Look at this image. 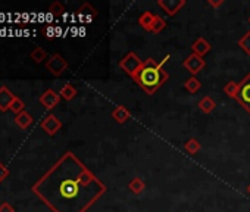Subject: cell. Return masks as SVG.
I'll return each mask as SVG.
<instances>
[{
	"instance_id": "5b68a950",
	"label": "cell",
	"mask_w": 250,
	"mask_h": 212,
	"mask_svg": "<svg viewBox=\"0 0 250 212\" xmlns=\"http://www.w3.org/2000/svg\"><path fill=\"white\" fill-rule=\"evenodd\" d=\"M46 68L47 71L55 75V77H61L66 69H68V62L66 59L61 55V53H53L52 56H49V59L46 61Z\"/></svg>"
},
{
	"instance_id": "9a60e30c",
	"label": "cell",
	"mask_w": 250,
	"mask_h": 212,
	"mask_svg": "<svg viewBox=\"0 0 250 212\" xmlns=\"http://www.w3.org/2000/svg\"><path fill=\"white\" fill-rule=\"evenodd\" d=\"M197 106L203 114H212L216 108V102L210 96H205L199 100Z\"/></svg>"
},
{
	"instance_id": "603a6c76",
	"label": "cell",
	"mask_w": 250,
	"mask_h": 212,
	"mask_svg": "<svg viewBox=\"0 0 250 212\" xmlns=\"http://www.w3.org/2000/svg\"><path fill=\"white\" fill-rule=\"evenodd\" d=\"M238 87H240V83H235V81H229L225 87H224V91L228 97L234 99L237 97V93H238Z\"/></svg>"
},
{
	"instance_id": "4dcf8cb0",
	"label": "cell",
	"mask_w": 250,
	"mask_h": 212,
	"mask_svg": "<svg viewBox=\"0 0 250 212\" xmlns=\"http://www.w3.org/2000/svg\"><path fill=\"white\" fill-rule=\"evenodd\" d=\"M246 191H247V194H249V196H250V184H249V186H247V189H246Z\"/></svg>"
},
{
	"instance_id": "277c9868",
	"label": "cell",
	"mask_w": 250,
	"mask_h": 212,
	"mask_svg": "<svg viewBox=\"0 0 250 212\" xmlns=\"http://www.w3.org/2000/svg\"><path fill=\"white\" fill-rule=\"evenodd\" d=\"M235 100L240 103V106L247 114H250V72L240 81Z\"/></svg>"
},
{
	"instance_id": "484cf974",
	"label": "cell",
	"mask_w": 250,
	"mask_h": 212,
	"mask_svg": "<svg viewBox=\"0 0 250 212\" xmlns=\"http://www.w3.org/2000/svg\"><path fill=\"white\" fill-rule=\"evenodd\" d=\"M24 109H25V103H24V100H21L20 97H15V100H14L12 105H11V111L15 112V114L18 115V114L24 112Z\"/></svg>"
},
{
	"instance_id": "6da1fadb",
	"label": "cell",
	"mask_w": 250,
	"mask_h": 212,
	"mask_svg": "<svg viewBox=\"0 0 250 212\" xmlns=\"http://www.w3.org/2000/svg\"><path fill=\"white\" fill-rule=\"evenodd\" d=\"M106 190V184L72 152L63 153L31 187L52 212H87Z\"/></svg>"
},
{
	"instance_id": "3957f363",
	"label": "cell",
	"mask_w": 250,
	"mask_h": 212,
	"mask_svg": "<svg viewBox=\"0 0 250 212\" xmlns=\"http://www.w3.org/2000/svg\"><path fill=\"white\" fill-rule=\"evenodd\" d=\"M145 62L139 58L137 53L134 52H130L125 55L121 61H119V68L127 74L128 77H131L133 80L137 77V74L140 72V69L143 68Z\"/></svg>"
},
{
	"instance_id": "9c48e42d",
	"label": "cell",
	"mask_w": 250,
	"mask_h": 212,
	"mask_svg": "<svg viewBox=\"0 0 250 212\" xmlns=\"http://www.w3.org/2000/svg\"><path fill=\"white\" fill-rule=\"evenodd\" d=\"M40 126H42V128H43L49 136H55V134L62 128L61 120H59L56 115H53V114H49V115L40 123Z\"/></svg>"
},
{
	"instance_id": "5bb4252c",
	"label": "cell",
	"mask_w": 250,
	"mask_h": 212,
	"mask_svg": "<svg viewBox=\"0 0 250 212\" xmlns=\"http://www.w3.org/2000/svg\"><path fill=\"white\" fill-rule=\"evenodd\" d=\"M155 17H156V15H155L153 12H150V11L143 12V14L139 17V25H140L145 31L152 33V25H153Z\"/></svg>"
},
{
	"instance_id": "ac0fdd59",
	"label": "cell",
	"mask_w": 250,
	"mask_h": 212,
	"mask_svg": "<svg viewBox=\"0 0 250 212\" xmlns=\"http://www.w3.org/2000/svg\"><path fill=\"white\" fill-rule=\"evenodd\" d=\"M202 87V83L197 80V77H190L184 81V90L188 91L190 94H194L200 90Z\"/></svg>"
},
{
	"instance_id": "e0dca14e",
	"label": "cell",
	"mask_w": 250,
	"mask_h": 212,
	"mask_svg": "<svg viewBox=\"0 0 250 212\" xmlns=\"http://www.w3.org/2000/svg\"><path fill=\"white\" fill-rule=\"evenodd\" d=\"M128 189L131 193L134 194H142L146 189V183L140 178V177H134L130 183H128Z\"/></svg>"
},
{
	"instance_id": "83f0119b",
	"label": "cell",
	"mask_w": 250,
	"mask_h": 212,
	"mask_svg": "<svg viewBox=\"0 0 250 212\" xmlns=\"http://www.w3.org/2000/svg\"><path fill=\"white\" fill-rule=\"evenodd\" d=\"M0 212H15V208L8 202H2L0 203Z\"/></svg>"
},
{
	"instance_id": "4fadbf2b",
	"label": "cell",
	"mask_w": 250,
	"mask_h": 212,
	"mask_svg": "<svg viewBox=\"0 0 250 212\" xmlns=\"http://www.w3.org/2000/svg\"><path fill=\"white\" fill-rule=\"evenodd\" d=\"M78 17L81 18V20H84V21H93L97 15H99V12H97V9H94L90 3H84L78 11Z\"/></svg>"
},
{
	"instance_id": "8992f818",
	"label": "cell",
	"mask_w": 250,
	"mask_h": 212,
	"mask_svg": "<svg viewBox=\"0 0 250 212\" xmlns=\"http://www.w3.org/2000/svg\"><path fill=\"white\" fill-rule=\"evenodd\" d=\"M183 66L191 74V77H196L199 72H202V69L206 66V61L194 53H191L190 56H187L183 62Z\"/></svg>"
},
{
	"instance_id": "cb8c5ba5",
	"label": "cell",
	"mask_w": 250,
	"mask_h": 212,
	"mask_svg": "<svg viewBox=\"0 0 250 212\" xmlns=\"http://www.w3.org/2000/svg\"><path fill=\"white\" fill-rule=\"evenodd\" d=\"M165 28H167V21H165L162 17L156 15V17H155V21H153V25H152V33L159 34V33H162Z\"/></svg>"
},
{
	"instance_id": "30bf717a",
	"label": "cell",
	"mask_w": 250,
	"mask_h": 212,
	"mask_svg": "<svg viewBox=\"0 0 250 212\" xmlns=\"http://www.w3.org/2000/svg\"><path fill=\"white\" fill-rule=\"evenodd\" d=\"M15 97L17 96L6 85L0 87V111H2V112H8L11 109V105L15 100Z\"/></svg>"
},
{
	"instance_id": "f546056e",
	"label": "cell",
	"mask_w": 250,
	"mask_h": 212,
	"mask_svg": "<svg viewBox=\"0 0 250 212\" xmlns=\"http://www.w3.org/2000/svg\"><path fill=\"white\" fill-rule=\"evenodd\" d=\"M44 34H46V37H49V39L53 37V34H55V33H53V28H52V27H47V28L44 30Z\"/></svg>"
},
{
	"instance_id": "ba28073f",
	"label": "cell",
	"mask_w": 250,
	"mask_h": 212,
	"mask_svg": "<svg viewBox=\"0 0 250 212\" xmlns=\"http://www.w3.org/2000/svg\"><path fill=\"white\" fill-rule=\"evenodd\" d=\"M61 99H62V97H61L59 93H56L53 88H47V90L39 97V102L44 106V108H46L47 111H50V109L55 108V106L59 105Z\"/></svg>"
},
{
	"instance_id": "d4e9b609",
	"label": "cell",
	"mask_w": 250,
	"mask_h": 212,
	"mask_svg": "<svg viewBox=\"0 0 250 212\" xmlns=\"http://www.w3.org/2000/svg\"><path fill=\"white\" fill-rule=\"evenodd\" d=\"M63 12H65V6L61 2H55L49 8V14L53 17H61V15H63Z\"/></svg>"
},
{
	"instance_id": "8fae6325",
	"label": "cell",
	"mask_w": 250,
	"mask_h": 212,
	"mask_svg": "<svg viewBox=\"0 0 250 212\" xmlns=\"http://www.w3.org/2000/svg\"><path fill=\"white\" fill-rule=\"evenodd\" d=\"M210 49H212L210 43H209L206 39H203V37H199V39L194 40V43L191 44L193 53L197 55V56H200V58H205V55H208V53L210 52Z\"/></svg>"
},
{
	"instance_id": "7402d4cb",
	"label": "cell",
	"mask_w": 250,
	"mask_h": 212,
	"mask_svg": "<svg viewBox=\"0 0 250 212\" xmlns=\"http://www.w3.org/2000/svg\"><path fill=\"white\" fill-rule=\"evenodd\" d=\"M31 59L36 62V64H42L43 61H46L47 59V52L43 49V47H36L33 52H31Z\"/></svg>"
},
{
	"instance_id": "52a82bcc",
	"label": "cell",
	"mask_w": 250,
	"mask_h": 212,
	"mask_svg": "<svg viewBox=\"0 0 250 212\" xmlns=\"http://www.w3.org/2000/svg\"><path fill=\"white\" fill-rule=\"evenodd\" d=\"M158 6L168 17H175L186 6V0H158Z\"/></svg>"
},
{
	"instance_id": "d6986e66",
	"label": "cell",
	"mask_w": 250,
	"mask_h": 212,
	"mask_svg": "<svg viewBox=\"0 0 250 212\" xmlns=\"http://www.w3.org/2000/svg\"><path fill=\"white\" fill-rule=\"evenodd\" d=\"M59 94H61V97H62L63 100L71 102V100L77 96V88H75L71 83H66V84L61 88Z\"/></svg>"
},
{
	"instance_id": "7c38bea8",
	"label": "cell",
	"mask_w": 250,
	"mask_h": 212,
	"mask_svg": "<svg viewBox=\"0 0 250 212\" xmlns=\"http://www.w3.org/2000/svg\"><path fill=\"white\" fill-rule=\"evenodd\" d=\"M112 118L118 124H125L131 118V112L127 108H125L124 105H119V106H116V108L112 111Z\"/></svg>"
},
{
	"instance_id": "1f68e13d",
	"label": "cell",
	"mask_w": 250,
	"mask_h": 212,
	"mask_svg": "<svg viewBox=\"0 0 250 212\" xmlns=\"http://www.w3.org/2000/svg\"><path fill=\"white\" fill-rule=\"evenodd\" d=\"M249 24H250V18H249Z\"/></svg>"
},
{
	"instance_id": "2e32d148",
	"label": "cell",
	"mask_w": 250,
	"mask_h": 212,
	"mask_svg": "<svg viewBox=\"0 0 250 212\" xmlns=\"http://www.w3.org/2000/svg\"><path fill=\"white\" fill-rule=\"evenodd\" d=\"M15 124L21 128V130H25V128H28L31 124H33V117L28 114V112H21V114H18L17 117H15Z\"/></svg>"
},
{
	"instance_id": "ffe728a7",
	"label": "cell",
	"mask_w": 250,
	"mask_h": 212,
	"mask_svg": "<svg viewBox=\"0 0 250 212\" xmlns=\"http://www.w3.org/2000/svg\"><path fill=\"white\" fill-rule=\"evenodd\" d=\"M200 143H199V140L197 139H194V137H191V139H188L186 143H184V149H186V152L187 153H190V155H196L199 150H200Z\"/></svg>"
},
{
	"instance_id": "f1b7e54d",
	"label": "cell",
	"mask_w": 250,
	"mask_h": 212,
	"mask_svg": "<svg viewBox=\"0 0 250 212\" xmlns=\"http://www.w3.org/2000/svg\"><path fill=\"white\" fill-rule=\"evenodd\" d=\"M208 5L212 6L213 9H218L224 5V0H218V2H215V0H208Z\"/></svg>"
},
{
	"instance_id": "44dd1931",
	"label": "cell",
	"mask_w": 250,
	"mask_h": 212,
	"mask_svg": "<svg viewBox=\"0 0 250 212\" xmlns=\"http://www.w3.org/2000/svg\"><path fill=\"white\" fill-rule=\"evenodd\" d=\"M237 44H238V47L250 58V30H249L241 39H238Z\"/></svg>"
},
{
	"instance_id": "4316f807",
	"label": "cell",
	"mask_w": 250,
	"mask_h": 212,
	"mask_svg": "<svg viewBox=\"0 0 250 212\" xmlns=\"http://www.w3.org/2000/svg\"><path fill=\"white\" fill-rule=\"evenodd\" d=\"M8 177H9V170L0 162V183H3Z\"/></svg>"
},
{
	"instance_id": "7a4b0ae2",
	"label": "cell",
	"mask_w": 250,
	"mask_h": 212,
	"mask_svg": "<svg viewBox=\"0 0 250 212\" xmlns=\"http://www.w3.org/2000/svg\"><path fill=\"white\" fill-rule=\"evenodd\" d=\"M169 58L171 56L168 55L161 62H156L153 58H147L145 61L143 68L134 78L137 85L143 88L149 96L155 94V91H158L169 80V74L164 68V65L169 61Z\"/></svg>"
}]
</instances>
